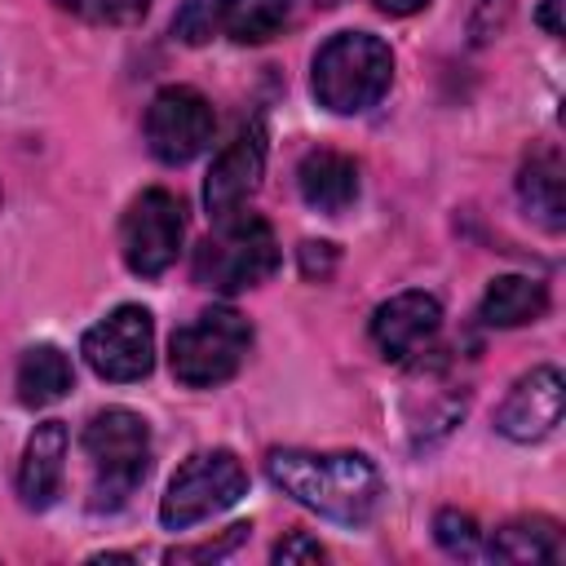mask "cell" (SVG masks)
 Instances as JSON below:
<instances>
[{"label":"cell","instance_id":"10","mask_svg":"<svg viewBox=\"0 0 566 566\" xmlns=\"http://www.w3.org/2000/svg\"><path fill=\"white\" fill-rule=\"evenodd\" d=\"M265 172V124L252 119L234 133V142L212 159L208 181H203V208L212 221H226L243 212V203L256 195Z\"/></svg>","mask_w":566,"mask_h":566},{"label":"cell","instance_id":"4","mask_svg":"<svg viewBox=\"0 0 566 566\" xmlns=\"http://www.w3.org/2000/svg\"><path fill=\"white\" fill-rule=\"evenodd\" d=\"M279 270V239L265 217L234 212L195 248V283L221 296L248 292Z\"/></svg>","mask_w":566,"mask_h":566},{"label":"cell","instance_id":"2","mask_svg":"<svg viewBox=\"0 0 566 566\" xmlns=\"http://www.w3.org/2000/svg\"><path fill=\"white\" fill-rule=\"evenodd\" d=\"M394 80V49L371 31H336L314 53L310 88L318 106L332 115H363L371 111Z\"/></svg>","mask_w":566,"mask_h":566},{"label":"cell","instance_id":"12","mask_svg":"<svg viewBox=\"0 0 566 566\" xmlns=\"http://www.w3.org/2000/svg\"><path fill=\"white\" fill-rule=\"evenodd\" d=\"M442 327V305L429 292H398L371 314V345L385 363H407L420 354Z\"/></svg>","mask_w":566,"mask_h":566},{"label":"cell","instance_id":"23","mask_svg":"<svg viewBox=\"0 0 566 566\" xmlns=\"http://www.w3.org/2000/svg\"><path fill=\"white\" fill-rule=\"evenodd\" d=\"M509 13H513V0H478L473 22H469L473 44H486L491 35H500V31L509 27Z\"/></svg>","mask_w":566,"mask_h":566},{"label":"cell","instance_id":"8","mask_svg":"<svg viewBox=\"0 0 566 566\" xmlns=\"http://www.w3.org/2000/svg\"><path fill=\"white\" fill-rule=\"evenodd\" d=\"M84 363L115 385L142 380L155 367V318L142 305H119L102 323H93L80 340Z\"/></svg>","mask_w":566,"mask_h":566},{"label":"cell","instance_id":"19","mask_svg":"<svg viewBox=\"0 0 566 566\" xmlns=\"http://www.w3.org/2000/svg\"><path fill=\"white\" fill-rule=\"evenodd\" d=\"M212 9L217 31H226L234 44H265L292 18V0H212Z\"/></svg>","mask_w":566,"mask_h":566},{"label":"cell","instance_id":"15","mask_svg":"<svg viewBox=\"0 0 566 566\" xmlns=\"http://www.w3.org/2000/svg\"><path fill=\"white\" fill-rule=\"evenodd\" d=\"M517 199H522L526 217H535L544 230L566 226V177H562V155L553 146L526 155V164L517 172Z\"/></svg>","mask_w":566,"mask_h":566},{"label":"cell","instance_id":"18","mask_svg":"<svg viewBox=\"0 0 566 566\" xmlns=\"http://www.w3.org/2000/svg\"><path fill=\"white\" fill-rule=\"evenodd\" d=\"M482 553L495 562H557L562 531L553 517H513L482 544Z\"/></svg>","mask_w":566,"mask_h":566},{"label":"cell","instance_id":"16","mask_svg":"<svg viewBox=\"0 0 566 566\" xmlns=\"http://www.w3.org/2000/svg\"><path fill=\"white\" fill-rule=\"evenodd\" d=\"M548 310V287L531 274H500L486 283L478 318L486 327H526Z\"/></svg>","mask_w":566,"mask_h":566},{"label":"cell","instance_id":"1","mask_svg":"<svg viewBox=\"0 0 566 566\" xmlns=\"http://www.w3.org/2000/svg\"><path fill=\"white\" fill-rule=\"evenodd\" d=\"M265 478L296 500L301 509H314L327 522L363 526L385 495L380 469L363 451H301L279 447L265 455Z\"/></svg>","mask_w":566,"mask_h":566},{"label":"cell","instance_id":"11","mask_svg":"<svg viewBox=\"0 0 566 566\" xmlns=\"http://www.w3.org/2000/svg\"><path fill=\"white\" fill-rule=\"evenodd\" d=\"M562 371L557 367H531L526 376L513 380L509 398L495 411V429L513 442H539L562 424Z\"/></svg>","mask_w":566,"mask_h":566},{"label":"cell","instance_id":"3","mask_svg":"<svg viewBox=\"0 0 566 566\" xmlns=\"http://www.w3.org/2000/svg\"><path fill=\"white\" fill-rule=\"evenodd\" d=\"M84 455L93 464V509H119L150 473V429L128 407H106L84 424Z\"/></svg>","mask_w":566,"mask_h":566},{"label":"cell","instance_id":"20","mask_svg":"<svg viewBox=\"0 0 566 566\" xmlns=\"http://www.w3.org/2000/svg\"><path fill=\"white\" fill-rule=\"evenodd\" d=\"M433 539L451 553V557H482V531L469 513L460 509H442L433 517Z\"/></svg>","mask_w":566,"mask_h":566},{"label":"cell","instance_id":"17","mask_svg":"<svg viewBox=\"0 0 566 566\" xmlns=\"http://www.w3.org/2000/svg\"><path fill=\"white\" fill-rule=\"evenodd\" d=\"M75 385V371H71V358L57 349V345H31L18 363V402L22 407H49L57 398H66Z\"/></svg>","mask_w":566,"mask_h":566},{"label":"cell","instance_id":"21","mask_svg":"<svg viewBox=\"0 0 566 566\" xmlns=\"http://www.w3.org/2000/svg\"><path fill=\"white\" fill-rule=\"evenodd\" d=\"M212 31H217V9H212V0H186V4L177 9V18H172V35H177L181 44H208Z\"/></svg>","mask_w":566,"mask_h":566},{"label":"cell","instance_id":"24","mask_svg":"<svg viewBox=\"0 0 566 566\" xmlns=\"http://www.w3.org/2000/svg\"><path fill=\"white\" fill-rule=\"evenodd\" d=\"M323 557H327V548L310 531H292V535H283L274 544V562L279 566H301V562H323Z\"/></svg>","mask_w":566,"mask_h":566},{"label":"cell","instance_id":"9","mask_svg":"<svg viewBox=\"0 0 566 566\" xmlns=\"http://www.w3.org/2000/svg\"><path fill=\"white\" fill-rule=\"evenodd\" d=\"M217 115L208 97L190 84H168L146 106V146L159 164H190L208 150Z\"/></svg>","mask_w":566,"mask_h":566},{"label":"cell","instance_id":"28","mask_svg":"<svg viewBox=\"0 0 566 566\" xmlns=\"http://www.w3.org/2000/svg\"><path fill=\"white\" fill-rule=\"evenodd\" d=\"M424 4H429V0H376V9L389 13V18H407V13L424 9Z\"/></svg>","mask_w":566,"mask_h":566},{"label":"cell","instance_id":"7","mask_svg":"<svg viewBox=\"0 0 566 566\" xmlns=\"http://www.w3.org/2000/svg\"><path fill=\"white\" fill-rule=\"evenodd\" d=\"M181 239H186V203L164 186L142 190L119 221V252L137 279H159L177 261Z\"/></svg>","mask_w":566,"mask_h":566},{"label":"cell","instance_id":"13","mask_svg":"<svg viewBox=\"0 0 566 566\" xmlns=\"http://www.w3.org/2000/svg\"><path fill=\"white\" fill-rule=\"evenodd\" d=\"M66 424L62 420H44L35 424V433L27 438V451H22V469H18V495L27 509H49L62 491V469H66Z\"/></svg>","mask_w":566,"mask_h":566},{"label":"cell","instance_id":"26","mask_svg":"<svg viewBox=\"0 0 566 566\" xmlns=\"http://www.w3.org/2000/svg\"><path fill=\"white\" fill-rule=\"evenodd\" d=\"M332 265H336V243H301V270H305V279H327L332 274Z\"/></svg>","mask_w":566,"mask_h":566},{"label":"cell","instance_id":"14","mask_svg":"<svg viewBox=\"0 0 566 566\" xmlns=\"http://www.w3.org/2000/svg\"><path fill=\"white\" fill-rule=\"evenodd\" d=\"M296 186H301V199L314 208V212H327V217H340L354 199H358V164L340 150H310L296 168Z\"/></svg>","mask_w":566,"mask_h":566},{"label":"cell","instance_id":"5","mask_svg":"<svg viewBox=\"0 0 566 566\" xmlns=\"http://www.w3.org/2000/svg\"><path fill=\"white\" fill-rule=\"evenodd\" d=\"M248 349H252V323L239 310L217 305L172 332L168 367L186 389H212V385H226L243 367Z\"/></svg>","mask_w":566,"mask_h":566},{"label":"cell","instance_id":"6","mask_svg":"<svg viewBox=\"0 0 566 566\" xmlns=\"http://www.w3.org/2000/svg\"><path fill=\"white\" fill-rule=\"evenodd\" d=\"M248 495V469L239 464L234 451L212 447V451H195L168 482L164 500H159V522L168 531H186L230 504H239Z\"/></svg>","mask_w":566,"mask_h":566},{"label":"cell","instance_id":"27","mask_svg":"<svg viewBox=\"0 0 566 566\" xmlns=\"http://www.w3.org/2000/svg\"><path fill=\"white\" fill-rule=\"evenodd\" d=\"M562 4H566V0H544L539 13H535V22H539L548 35H562V31H566V22H562Z\"/></svg>","mask_w":566,"mask_h":566},{"label":"cell","instance_id":"22","mask_svg":"<svg viewBox=\"0 0 566 566\" xmlns=\"http://www.w3.org/2000/svg\"><path fill=\"white\" fill-rule=\"evenodd\" d=\"M248 535H252V522H234V526H226L221 539H203V544H190V548H172L168 562H221V557L234 553Z\"/></svg>","mask_w":566,"mask_h":566},{"label":"cell","instance_id":"25","mask_svg":"<svg viewBox=\"0 0 566 566\" xmlns=\"http://www.w3.org/2000/svg\"><path fill=\"white\" fill-rule=\"evenodd\" d=\"M150 9V0H88V13L102 22H137Z\"/></svg>","mask_w":566,"mask_h":566}]
</instances>
